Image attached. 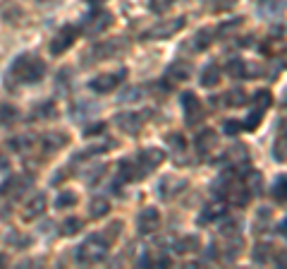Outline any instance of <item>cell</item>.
Instances as JSON below:
<instances>
[{
    "label": "cell",
    "instance_id": "cell-1",
    "mask_svg": "<svg viewBox=\"0 0 287 269\" xmlns=\"http://www.w3.org/2000/svg\"><path fill=\"white\" fill-rule=\"evenodd\" d=\"M43 74H45V63L41 58L31 56V53H22V56L12 63V67H10V77H12V80L27 82V84L41 82Z\"/></svg>",
    "mask_w": 287,
    "mask_h": 269
},
{
    "label": "cell",
    "instance_id": "cell-2",
    "mask_svg": "<svg viewBox=\"0 0 287 269\" xmlns=\"http://www.w3.org/2000/svg\"><path fill=\"white\" fill-rule=\"evenodd\" d=\"M108 245H110V241L106 236L93 233L77 248V262L79 264H101L108 257Z\"/></svg>",
    "mask_w": 287,
    "mask_h": 269
},
{
    "label": "cell",
    "instance_id": "cell-3",
    "mask_svg": "<svg viewBox=\"0 0 287 269\" xmlns=\"http://www.w3.org/2000/svg\"><path fill=\"white\" fill-rule=\"evenodd\" d=\"M165 161V151L158 147H146L139 151V159H136V166H139V176H149L151 171L161 166Z\"/></svg>",
    "mask_w": 287,
    "mask_h": 269
},
{
    "label": "cell",
    "instance_id": "cell-4",
    "mask_svg": "<svg viewBox=\"0 0 287 269\" xmlns=\"http://www.w3.org/2000/svg\"><path fill=\"white\" fill-rule=\"evenodd\" d=\"M179 103H182V111H184V118H187L189 125H197L204 118V106H201V101H199V96L194 92H182Z\"/></svg>",
    "mask_w": 287,
    "mask_h": 269
},
{
    "label": "cell",
    "instance_id": "cell-5",
    "mask_svg": "<svg viewBox=\"0 0 287 269\" xmlns=\"http://www.w3.org/2000/svg\"><path fill=\"white\" fill-rule=\"evenodd\" d=\"M77 34H79V29H77V27H72V24L63 27L53 36V41H51V53H53V56H63L65 51H67V48L77 41Z\"/></svg>",
    "mask_w": 287,
    "mask_h": 269
},
{
    "label": "cell",
    "instance_id": "cell-6",
    "mask_svg": "<svg viewBox=\"0 0 287 269\" xmlns=\"http://www.w3.org/2000/svg\"><path fill=\"white\" fill-rule=\"evenodd\" d=\"M127 70H117V72H108V74H99L91 80V89L96 94H106V92H113L120 87V82L125 80Z\"/></svg>",
    "mask_w": 287,
    "mask_h": 269
},
{
    "label": "cell",
    "instance_id": "cell-7",
    "mask_svg": "<svg viewBox=\"0 0 287 269\" xmlns=\"http://www.w3.org/2000/svg\"><path fill=\"white\" fill-rule=\"evenodd\" d=\"M136 226H139V233H144V236L153 233L161 226V214H158V209H156V207H144L141 212H139V216H136Z\"/></svg>",
    "mask_w": 287,
    "mask_h": 269
},
{
    "label": "cell",
    "instance_id": "cell-8",
    "mask_svg": "<svg viewBox=\"0 0 287 269\" xmlns=\"http://www.w3.org/2000/svg\"><path fill=\"white\" fill-rule=\"evenodd\" d=\"M110 24H113V17H110L108 12H96V15L86 17V22H84V31L91 34V36H99V34H103V31L110 27Z\"/></svg>",
    "mask_w": 287,
    "mask_h": 269
},
{
    "label": "cell",
    "instance_id": "cell-9",
    "mask_svg": "<svg viewBox=\"0 0 287 269\" xmlns=\"http://www.w3.org/2000/svg\"><path fill=\"white\" fill-rule=\"evenodd\" d=\"M184 27V17H177V19H170V22H165V24H156L153 29L146 31V36L149 39H170L175 31Z\"/></svg>",
    "mask_w": 287,
    "mask_h": 269
},
{
    "label": "cell",
    "instance_id": "cell-10",
    "mask_svg": "<svg viewBox=\"0 0 287 269\" xmlns=\"http://www.w3.org/2000/svg\"><path fill=\"white\" fill-rule=\"evenodd\" d=\"M115 123L122 132H127V135H136V132L141 130L144 118L139 116V113H120V116L115 118Z\"/></svg>",
    "mask_w": 287,
    "mask_h": 269
},
{
    "label": "cell",
    "instance_id": "cell-11",
    "mask_svg": "<svg viewBox=\"0 0 287 269\" xmlns=\"http://www.w3.org/2000/svg\"><path fill=\"white\" fill-rule=\"evenodd\" d=\"M43 212H45V195L43 193H36L34 197H29L27 207H24V219H27V221H34V219H38Z\"/></svg>",
    "mask_w": 287,
    "mask_h": 269
},
{
    "label": "cell",
    "instance_id": "cell-12",
    "mask_svg": "<svg viewBox=\"0 0 287 269\" xmlns=\"http://www.w3.org/2000/svg\"><path fill=\"white\" fill-rule=\"evenodd\" d=\"M215 144H218V132L211 130V128L197 135V149H199V154H208V151H213Z\"/></svg>",
    "mask_w": 287,
    "mask_h": 269
},
{
    "label": "cell",
    "instance_id": "cell-13",
    "mask_svg": "<svg viewBox=\"0 0 287 269\" xmlns=\"http://www.w3.org/2000/svg\"><path fill=\"white\" fill-rule=\"evenodd\" d=\"M199 82H201V87H206V89H213L215 84L220 82V67L218 65H206L204 70H201V77H199Z\"/></svg>",
    "mask_w": 287,
    "mask_h": 269
},
{
    "label": "cell",
    "instance_id": "cell-14",
    "mask_svg": "<svg viewBox=\"0 0 287 269\" xmlns=\"http://www.w3.org/2000/svg\"><path fill=\"white\" fill-rule=\"evenodd\" d=\"M67 142H70V137H67L65 132H48L43 137V147H45V151H58V149H63Z\"/></svg>",
    "mask_w": 287,
    "mask_h": 269
},
{
    "label": "cell",
    "instance_id": "cell-15",
    "mask_svg": "<svg viewBox=\"0 0 287 269\" xmlns=\"http://www.w3.org/2000/svg\"><path fill=\"white\" fill-rule=\"evenodd\" d=\"M139 176V166H136V161H132V159H125V161H120V180H125V183H129V180H136Z\"/></svg>",
    "mask_w": 287,
    "mask_h": 269
},
{
    "label": "cell",
    "instance_id": "cell-16",
    "mask_svg": "<svg viewBox=\"0 0 287 269\" xmlns=\"http://www.w3.org/2000/svg\"><path fill=\"white\" fill-rule=\"evenodd\" d=\"M108 212H110V202H108L106 197H93L91 200V204H89L91 219H103Z\"/></svg>",
    "mask_w": 287,
    "mask_h": 269
},
{
    "label": "cell",
    "instance_id": "cell-17",
    "mask_svg": "<svg viewBox=\"0 0 287 269\" xmlns=\"http://www.w3.org/2000/svg\"><path fill=\"white\" fill-rule=\"evenodd\" d=\"M227 195H230L232 204L244 207V204H249V200H251V190H249V187H230V190H227Z\"/></svg>",
    "mask_w": 287,
    "mask_h": 269
},
{
    "label": "cell",
    "instance_id": "cell-18",
    "mask_svg": "<svg viewBox=\"0 0 287 269\" xmlns=\"http://www.w3.org/2000/svg\"><path fill=\"white\" fill-rule=\"evenodd\" d=\"M199 248V238H194V236H187V238H179L177 243H175V252H179V255H187V252H194Z\"/></svg>",
    "mask_w": 287,
    "mask_h": 269
},
{
    "label": "cell",
    "instance_id": "cell-19",
    "mask_svg": "<svg viewBox=\"0 0 287 269\" xmlns=\"http://www.w3.org/2000/svg\"><path fill=\"white\" fill-rule=\"evenodd\" d=\"M81 226H84V221H81V219H77V216H70V219H65V221H63V228H60V233H63V236H74V233L81 231Z\"/></svg>",
    "mask_w": 287,
    "mask_h": 269
},
{
    "label": "cell",
    "instance_id": "cell-20",
    "mask_svg": "<svg viewBox=\"0 0 287 269\" xmlns=\"http://www.w3.org/2000/svg\"><path fill=\"white\" fill-rule=\"evenodd\" d=\"M270 219H273V214H270V209H259V214H256V221H254V226H256V231H268V223Z\"/></svg>",
    "mask_w": 287,
    "mask_h": 269
},
{
    "label": "cell",
    "instance_id": "cell-21",
    "mask_svg": "<svg viewBox=\"0 0 287 269\" xmlns=\"http://www.w3.org/2000/svg\"><path fill=\"white\" fill-rule=\"evenodd\" d=\"M273 197L278 200V202H285L287 200V178L280 176L275 183H273Z\"/></svg>",
    "mask_w": 287,
    "mask_h": 269
},
{
    "label": "cell",
    "instance_id": "cell-22",
    "mask_svg": "<svg viewBox=\"0 0 287 269\" xmlns=\"http://www.w3.org/2000/svg\"><path fill=\"white\" fill-rule=\"evenodd\" d=\"M273 157L278 161H287V135H280L275 139V147H273Z\"/></svg>",
    "mask_w": 287,
    "mask_h": 269
},
{
    "label": "cell",
    "instance_id": "cell-23",
    "mask_svg": "<svg viewBox=\"0 0 287 269\" xmlns=\"http://www.w3.org/2000/svg\"><path fill=\"white\" fill-rule=\"evenodd\" d=\"M77 200H79V197L74 195L72 190H65L63 195L55 200V207H58V209H65V207H74V204H77Z\"/></svg>",
    "mask_w": 287,
    "mask_h": 269
},
{
    "label": "cell",
    "instance_id": "cell-24",
    "mask_svg": "<svg viewBox=\"0 0 287 269\" xmlns=\"http://www.w3.org/2000/svg\"><path fill=\"white\" fill-rule=\"evenodd\" d=\"M168 74H170V80H187L189 77V65L187 63H175V65L168 70Z\"/></svg>",
    "mask_w": 287,
    "mask_h": 269
},
{
    "label": "cell",
    "instance_id": "cell-25",
    "mask_svg": "<svg viewBox=\"0 0 287 269\" xmlns=\"http://www.w3.org/2000/svg\"><path fill=\"white\" fill-rule=\"evenodd\" d=\"M254 103H256V108H261V111H266L270 103H273V96H270V92H266V89H261V92H256V96H254Z\"/></svg>",
    "mask_w": 287,
    "mask_h": 269
},
{
    "label": "cell",
    "instance_id": "cell-26",
    "mask_svg": "<svg viewBox=\"0 0 287 269\" xmlns=\"http://www.w3.org/2000/svg\"><path fill=\"white\" fill-rule=\"evenodd\" d=\"M227 159H232V161L237 164V166H240V161H242V164H247V161H249L247 147H232L230 151H227Z\"/></svg>",
    "mask_w": 287,
    "mask_h": 269
},
{
    "label": "cell",
    "instance_id": "cell-27",
    "mask_svg": "<svg viewBox=\"0 0 287 269\" xmlns=\"http://www.w3.org/2000/svg\"><path fill=\"white\" fill-rule=\"evenodd\" d=\"M213 29H204V31H199L197 34V39H194V46L197 48H208L211 46V41H213Z\"/></svg>",
    "mask_w": 287,
    "mask_h": 269
},
{
    "label": "cell",
    "instance_id": "cell-28",
    "mask_svg": "<svg viewBox=\"0 0 287 269\" xmlns=\"http://www.w3.org/2000/svg\"><path fill=\"white\" fill-rule=\"evenodd\" d=\"M172 5H175V0H151V3H149L151 12H156V15H163V12H168Z\"/></svg>",
    "mask_w": 287,
    "mask_h": 269
},
{
    "label": "cell",
    "instance_id": "cell-29",
    "mask_svg": "<svg viewBox=\"0 0 287 269\" xmlns=\"http://www.w3.org/2000/svg\"><path fill=\"white\" fill-rule=\"evenodd\" d=\"M227 72L232 74V77H247V63L244 60H230Z\"/></svg>",
    "mask_w": 287,
    "mask_h": 269
},
{
    "label": "cell",
    "instance_id": "cell-30",
    "mask_svg": "<svg viewBox=\"0 0 287 269\" xmlns=\"http://www.w3.org/2000/svg\"><path fill=\"white\" fill-rule=\"evenodd\" d=\"M227 103H230V106H244V103H247L244 89H232V92L227 94Z\"/></svg>",
    "mask_w": 287,
    "mask_h": 269
},
{
    "label": "cell",
    "instance_id": "cell-31",
    "mask_svg": "<svg viewBox=\"0 0 287 269\" xmlns=\"http://www.w3.org/2000/svg\"><path fill=\"white\" fill-rule=\"evenodd\" d=\"M261 180H263V178H261V173H256V171H249V173H247V183H249V190H251V195H254V193H261Z\"/></svg>",
    "mask_w": 287,
    "mask_h": 269
},
{
    "label": "cell",
    "instance_id": "cell-32",
    "mask_svg": "<svg viewBox=\"0 0 287 269\" xmlns=\"http://www.w3.org/2000/svg\"><path fill=\"white\" fill-rule=\"evenodd\" d=\"M215 216H223V207H218V204L206 207V212L199 216V223H206V221H211V219H215Z\"/></svg>",
    "mask_w": 287,
    "mask_h": 269
},
{
    "label": "cell",
    "instance_id": "cell-33",
    "mask_svg": "<svg viewBox=\"0 0 287 269\" xmlns=\"http://www.w3.org/2000/svg\"><path fill=\"white\" fill-rule=\"evenodd\" d=\"M261 121H263V111H261V108H256V111H254L249 118L244 121V128H247V130H256V128L261 125Z\"/></svg>",
    "mask_w": 287,
    "mask_h": 269
},
{
    "label": "cell",
    "instance_id": "cell-34",
    "mask_svg": "<svg viewBox=\"0 0 287 269\" xmlns=\"http://www.w3.org/2000/svg\"><path fill=\"white\" fill-rule=\"evenodd\" d=\"M168 144H170L175 151H184V147H187V142H184V137H182L179 132H172V135H168Z\"/></svg>",
    "mask_w": 287,
    "mask_h": 269
},
{
    "label": "cell",
    "instance_id": "cell-35",
    "mask_svg": "<svg viewBox=\"0 0 287 269\" xmlns=\"http://www.w3.org/2000/svg\"><path fill=\"white\" fill-rule=\"evenodd\" d=\"M103 130H106V123H96V125H89V128L84 130V137H93V135H101Z\"/></svg>",
    "mask_w": 287,
    "mask_h": 269
},
{
    "label": "cell",
    "instance_id": "cell-36",
    "mask_svg": "<svg viewBox=\"0 0 287 269\" xmlns=\"http://www.w3.org/2000/svg\"><path fill=\"white\" fill-rule=\"evenodd\" d=\"M244 125H240V123L237 121H227L225 123V135H230V137H234V135H237V132L242 130Z\"/></svg>",
    "mask_w": 287,
    "mask_h": 269
},
{
    "label": "cell",
    "instance_id": "cell-37",
    "mask_svg": "<svg viewBox=\"0 0 287 269\" xmlns=\"http://www.w3.org/2000/svg\"><path fill=\"white\" fill-rule=\"evenodd\" d=\"M268 248H270V245H256L254 260H259V262H266V260H268Z\"/></svg>",
    "mask_w": 287,
    "mask_h": 269
},
{
    "label": "cell",
    "instance_id": "cell-38",
    "mask_svg": "<svg viewBox=\"0 0 287 269\" xmlns=\"http://www.w3.org/2000/svg\"><path fill=\"white\" fill-rule=\"evenodd\" d=\"M15 113H17L15 108H10V106H3V108H0V118H3L5 123H10V121H15V118H17Z\"/></svg>",
    "mask_w": 287,
    "mask_h": 269
},
{
    "label": "cell",
    "instance_id": "cell-39",
    "mask_svg": "<svg viewBox=\"0 0 287 269\" xmlns=\"http://www.w3.org/2000/svg\"><path fill=\"white\" fill-rule=\"evenodd\" d=\"M280 233H282V236H285V238H287V219H285V221H282V223H280Z\"/></svg>",
    "mask_w": 287,
    "mask_h": 269
},
{
    "label": "cell",
    "instance_id": "cell-40",
    "mask_svg": "<svg viewBox=\"0 0 287 269\" xmlns=\"http://www.w3.org/2000/svg\"><path fill=\"white\" fill-rule=\"evenodd\" d=\"M89 3H103V0H89Z\"/></svg>",
    "mask_w": 287,
    "mask_h": 269
}]
</instances>
